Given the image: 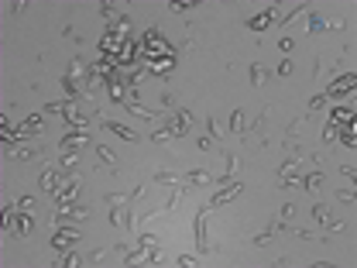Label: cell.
<instances>
[{"mask_svg":"<svg viewBox=\"0 0 357 268\" xmlns=\"http://www.w3.org/2000/svg\"><path fill=\"white\" fill-rule=\"evenodd\" d=\"M313 220H316V223H330V206H326V203H316V206H313Z\"/></svg>","mask_w":357,"mask_h":268,"instance_id":"16","label":"cell"},{"mask_svg":"<svg viewBox=\"0 0 357 268\" xmlns=\"http://www.w3.org/2000/svg\"><path fill=\"white\" fill-rule=\"evenodd\" d=\"M278 217H282V220H292V217H295V203H285V206H282V213H278Z\"/></svg>","mask_w":357,"mask_h":268,"instance_id":"32","label":"cell"},{"mask_svg":"<svg viewBox=\"0 0 357 268\" xmlns=\"http://www.w3.org/2000/svg\"><path fill=\"white\" fill-rule=\"evenodd\" d=\"M110 100H117V103H120V100H124V86H120V83H117V76H114V79H110Z\"/></svg>","mask_w":357,"mask_h":268,"instance_id":"22","label":"cell"},{"mask_svg":"<svg viewBox=\"0 0 357 268\" xmlns=\"http://www.w3.org/2000/svg\"><path fill=\"white\" fill-rule=\"evenodd\" d=\"M172 137H175V131H172V128H161L158 134H151V141H158V144H165V141H172Z\"/></svg>","mask_w":357,"mask_h":268,"instance_id":"24","label":"cell"},{"mask_svg":"<svg viewBox=\"0 0 357 268\" xmlns=\"http://www.w3.org/2000/svg\"><path fill=\"white\" fill-rule=\"evenodd\" d=\"M326 100H330L326 93H319V96H313V103H309V110H319V107H326Z\"/></svg>","mask_w":357,"mask_h":268,"instance_id":"29","label":"cell"},{"mask_svg":"<svg viewBox=\"0 0 357 268\" xmlns=\"http://www.w3.org/2000/svg\"><path fill=\"white\" fill-rule=\"evenodd\" d=\"M230 134H244V114L240 110L230 114Z\"/></svg>","mask_w":357,"mask_h":268,"instance_id":"18","label":"cell"},{"mask_svg":"<svg viewBox=\"0 0 357 268\" xmlns=\"http://www.w3.org/2000/svg\"><path fill=\"white\" fill-rule=\"evenodd\" d=\"M168 10H172V14H186V10H193V3H189V0H182V3H168Z\"/></svg>","mask_w":357,"mask_h":268,"instance_id":"26","label":"cell"},{"mask_svg":"<svg viewBox=\"0 0 357 268\" xmlns=\"http://www.w3.org/2000/svg\"><path fill=\"white\" fill-rule=\"evenodd\" d=\"M278 76H292V59H282V62H278Z\"/></svg>","mask_w":357,"mask_h":268,"instance_id":"33","label":"cell"},{"mask_svg":"<svg viewBox=\"0 0 357 268\" xmlns=\"http://www.w3.org/2000/svg\"><path fill=\"white\" fill-rule=\"evenodd\" d=\"M278 17V7H272V10H265V14H258V17H251L247 21V28L251 31H265V28H272V21Z\"/></svg>","mask_w":357,"mask_h":268,"instance_id":"7","label":"cell"},{"mask_svg":"<svg viewBox=\"0 0 357 268\" xmlns=\"http://www.w3.org/2000/svg\"><path fill=\"white\" fill-rule=\"evenodd\" d=\"M351 89H354V72L340 76V79H337V83L326 89V96H330V100H337V96H344V93H351Z\"/></svg>","mask_w":357,"mask_h":268,"instance_id":"5","label":"cell"},{"mask_svg":"<svg viewBox=\"0 0 357 268\" xmlns=\"http://www.w3.org/2000/svg\"><path fill=\"white\" fill-rule=\"evenodd\" d=\"M240 189H244L240 182H234V186H223V189L216 193L213 200H210V210H213V206H223V203H230V200H237V196H240Z\"/></svg>","mask_w":357,"mask_h":268,"instance_id":"6","label":"cell"},{"mask_svg":"<svg viewBox=\"0 0 357 268\" xmlns=\"http://www.w3.org/2000/svg\"><path fill=\"white\" fill-rule=\"evenodd\" d=\"M59 186H62V182H59V172H55V169H45V172H41V189H45V193H55Z\"/></svg>","mask_w":357,"mask_h":268,"instance_id":"10","label":"cell"},{"mask_svg":"<svg viewBox=\"0 0 357 268\" xmlns=\"http://www.w3.org/2000/svg\"><path fill=\"white\" fill-rule=\"evenodd\" d=\"M76 241H79V230H72V227H59V234L52 237V248L66 255V251H69V248L76 244Z\"/></svg>","mask_w":357,"mask_h":268,"instance_id":"4","label":"cell"},{"mask_svg":"<svg viewBox=\"0 0 357 268\" xmlns=\"http://www.w3.org/2000/svg\"><path fill=\"white\" fill-rule=\"evenodd\" d=\"M344 227H347V223H344V220H333V223H326V230H330V234H340V230H344Z\"/></svg>","mask_w":357,"mask_h":268,"instance_id":"34","label":"cell"},{"mask_svg":"<svg viewBox=\"0 0 357 268\" xmlns=\"http://www.w3.org/2000/svg\"><path fill=\"white\" fill-rule=\"evenodd\" d=\"M323 182H326V179H323V172H319V169H316V172H309V176H302V186H306V193H313V196L323 189Z\"/></svg>","mask_w":357,"mask_h":268,"instance_id":"8","label":"cell"},{"mask_svg":"<svg viewBox=\"0 0 357 268\" xmlns=\"http://www.w3.org/2000/svg\"><path fill=\"white\" fill-rule=\"evenodd\" d=\"M206 213H210L206 206H203V210L196 213V251H199L203 258L210 255V244H206Z\"/></svg>","mask_w":357,"mask_h":268,"instance_id":"2","label":"cell"},{"mask_svg":"<svg viewBox=\"0 0 357 268\" xmlns=\"http://www.w3.org/2000/svg\"><path fill=\"white\" fill-rule=\"evenodd\" d=\"M38 155V148H17V158L21 162H28V158H35Z\"/></svg>","mask_w":357,"mask_h":268,"instance_id":"30","label":"cell"},{"mask_svg":"<svg viewBox=\"0 0 357 268\" xmlns=\"http://www.w3.org/2000/svg\"><path fill=\"white\" fill-rule=\"evenodd\" d=\"M17 210H21V213H31V210H35V196H24V200L17 203Z\"/></svg>","mask_w":357,"mask_h":268,"instance_id":"28","label":"cell"},{"mask_svg":"<svg viewBox=\"0 0 357 268\" xmlns=\"http://www.w3.org/2000/svg\"><path fill=\"white\" fill-rule=\"evenodd\" d=\"M155 182H158V186H182V176H175V172H158Z\"/></svg>","mask_w":357,"mask_h":268,"instance_id":"15","label":"cell"},{"mask_svg":"<svg viewBox=\"0 0 357 268\" xmlns=\"http://www.w3.org/2000/svg\"><path fill=\"white\" fill-rule=\"evenodd\" d=\"M234 169H237V158H234V155H227V172H223V179H220V182H227V179L234 176Z\"/></svg>","mask_w":357,"mask_h":268,"instance_id":"27","label":"cell"},{"mask_svg":"<svg viewBox=\"0 0 357 268\" xmlns=\"http://www.w3.org/2000/svg\"><path fill=\"white\" fill-rule=\"evenodd\" d=\"M148 66H151V72H168V66H172V55H161V59H151Z\"/></svg>","mask_w":357,"mask_h":268,"instance_id":"19","label":"cell"},{"mask_svg":"<svg viewBox=\"0 0 357 268\" xmlns=\"http://www.w3.org/2000/svg\"><path fill=\"white\" fill-rule=\"evenodd\" d=\"M86 141H89V134H86V131H79V128H69V131H66V137L59 141V148H62V155H66V151H76V148H82Z\"/></svg>","mask_w":357,"mask_h":268,"instance_id":"3","label":"cell"},{"mask_svg":"<svg viewBox=\"0 0 357 268\" xmlns=\"http://www.w3.org/2000/svg\"><path fill=\"white\" fill-rule=\"evenodd\" d=\"M76 196H79V179H66L55 193H52V200L59 203V210H66V206H72L76 203Z\"/></svg>","mask_w":357,"mask_h":268,"instance_id":"1","label":"cell"},{"mask_svg":"<svg viewBox=\"0 0 357 268\" xmlns=\"http://www.w3.org/2000/svg\"><path fill=\"white\" fill-rule=\"evenodd\" d=\"M62 265H66V268H76V265H82V258H79V255H76V251L69 248V251L62 255Z\"/></svg>","mask_w":357,"mask_h":268,"instance_id":"23","label":"cell"},{"mask_svg":"<svg viewBox=\"0 0 357 268\" xmlns=\"http://www.w3.org/2000/svg\"><path fill=\"white\" fill-rule=\"evenodd\" d=\"M127 110H131L134 117H144V121H151V117H155V110H148V107H141L138 100H131V103H127Z\"/></svg>","mask_w":357,"mask_h":268,"instance_id":"17","label":"cell"},{"mask_svg":"<svg viewBox=\"0 0 357 268\" xmlns=\"http://www.w3.org/2000/svg\"><path fill=\"white\" fill-rule=\"evenodd\" d=\"M76 162H79V158H76V151H66V155L59 158V169H62V172H69V169H76Z\"/></svg>","mask_w":357,"mask_h":268,"instance_id":"21","label":"cell"},{"mask_svg":"<svg viewBox=\"0 0 357 268\" xmlns=\"http://www.w3.org/2000/svg\"><path fill=\"white\" fill-rule=\"evenodd\" d=\"M96 155H100L107 165H114V151H110V148H103V144H100V148H96Z\"/></svg>","mask_w":357,"mask_h":268,"instance_id":"31","label":"cell"},{"mask_svg":"<svg viewBox=\"0 0 357 268\" xmlns=\"http://www.w3.org/2000/svg\"><path fill=\"white\" fill-rule=\"evenodd\" d=\"M265 79H268V69H265V66H258V62H254V66H251V83H258V86H261Z\"/></svg>","mask_w":357,"mask_h":268,"instance_id":"20","label":"cell"},{"mask_svg":"<svg viewBox=\"0 0 357 268\" xmlns=\"http://www.w3.org/2000/svg\"><path fill=\"white\" fill-rule=\"evenodd\" d=\"M179 265L182 268H196L199 265V258H196V255H179Z\"/></svg>","mask_w":357,"mask_h":268,"instance_id":"25","label":"cell"},{"mask_svg":"<svg viewBox=\"0 0 357 268\" xmlns=\"http://www.w3.org/2000/svg\"><path fill=\"white\" fill-rule=\"evenodd\" d=\"M182 182H189V186H203V182H213V176H210L206 169H193V172H189Z\"/></svg>","mask_w":357,"mask_h":268,"instance_id":"11","label":"cell"},{"mask_svg":"<svg viewBox=\"0 0 357 268\" xmlns=\"http://www.w3.org/2000/svg\"><path fill=\"white\" fill-rule=\"evenodd\" d=\"M107 203H110V206H120V203H124V196H120V193H110V196H107Z\"/></svg>","mask_w":357,"mask_h":268,"instance_id":"36","label":"cell"},{"mask_svg":"<svg viewBox=\"0 0 357 268\" xmlns=\"http://www.w3.org/2000/svg\"><path fill=\"white\" fill-rule=\"evenodd\" d=\"M103 128H107V131H114L117 137H124V141H138V134L131 131V128H124V124H117V121H103Z\"/></svg>","mask_w":357,"mask_h":268,"instance_id":"9","label":"cell"},{"mask_svg":"<svg viewBox=\"0 0 357 268\" xmlns=\"http://www.w3.org/2000/svg\"><path fill=\"white\" fill-rule=\"evenodd\" d=\"M31 227H35V223H31V217L17 210V223H14V234H17V237H28V234H31Z\"/></svg>","mask_w":357,"mask_h":268,"instance_id":"12","label":"cell"},{"mask_svg":"<svg viewBox=\"0 0 357 268\" xmlns=\"http://www.w3.org/2000/svg\"><path fill=\"white\" fill-rule=\"evenodd\" d=\"M292 45H295V42H292V38H288V35H282V38H278V48H282V52H288V48H292Z\"/></svg>","mask_w":357,"mask_h":268,"instance_id":"35","label":"cell"},{"mask_svg":"<svg viewBox=\"0 0 357 268\" xmlns=\"http://www.w3.org/2000/svg\"><path fill=\"white\" fill-rule=\"evenodd\" d=\"M299 179V172H295V162H285L282 169H278V182L282 186H288V182H295Z\"/></svg>","mask_w":357,"mask_h":268,"instance_id":"13","label":"cell"},{"mask_svg":"<svg viewBox=\"0 0 357 268\" xmlns=\"http://www.w3.org/2000/svg\"><path fill=\"white\" fill-rule=\"evenodd\" d=\"M326 28H330V21H323V17L309 14V24H306V31H309V35H319V31H326Z\"/></svg>","mask_w":357,"mask_h":268,"instance_id":"14","label":"cell"}]
</instances>
